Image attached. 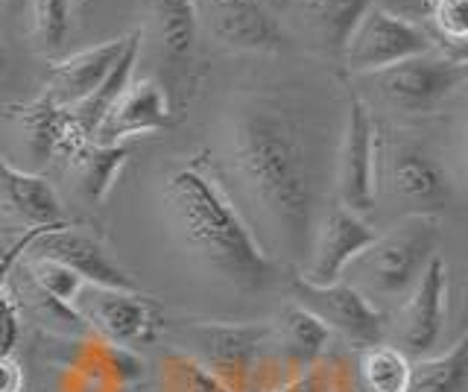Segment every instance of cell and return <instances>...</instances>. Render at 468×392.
<instances>
[{"mask_svg": "<svg viewBox=\"0 0 468 392\" xmlns=\"http://www.w3.org/2000/svg\"><path fill=\"white\" fill-rule=\"evenodd\" d=\"M229 162L290 258L314 240V173L296 121L272 103H252L231 118Z\"/></svg>", "mask_w": 468, "mask_h": 392, "instance_id": "cell-1", "label": "cell"}, {"mask_svg": "<svg viewBox=\"0 0 468 392\" xmlns=\"http://www.w3.org/2000/svg\"><path fill=\"white\" fill-rule=\"evenodd\" d=\"M165 206L176 238L219 279L240 290L267 287L278 267L234 208L214 167L197 153L165 179Z\"/></svg>", "mask_w": 468, "mask_h": 392, "instance_id": "cell-2", "label": "cell"}, {"mask_svg": "<svg viewBox=\"0 0 468 392\" xmlns=\"http://www.w3.org/2000/svg\"><path fill=\"white\" fill-rule=\"evenodd\" d=\"M439 220L431 214H407L351 260L348 284L366 299H401L416 287L419 275L436 255Z\"/></svg>", "mask_w": 468, "mask_h": 392, "instance_id": "cell-3", "label": "cell"}, {"mask_svg": "<svg viewBox=\"0 0 468 392\" xmlns=\"http://www.w3.org/2000/svg\"><path fill=\"white\" fill-rule=\"evenodd\" d=\"M179 334L187 345L182 352L197 357L219 377L229 392H252L263 366V352L272 343V325H231V323H190Z\"/></svg>", "mask_w": 468, "mask_h": 392, "instance_id": "cell-4", "label": "cell"}, {"mask_svg": "<svg viewBox=\"0 0 468 392\" xmlns=\"http://www.w3.org/2000/svg\"><path fill=\"white\" fill-rule=\"evenodd\" d=\"M384 103L407 114H428L465 82V59L442 50H428L395 62L384 70L366 74Z\"/></svg>", "mask_w": 468, "mask_h": 392, "instance_id": "cell-5", "label": "cell"}, {"mask_svg": "<svg viewBox=\"0 0 468 392\" xmlns=\"http://www.w3.org/2000/svg\"><path fill=\"white\" fill-rule=\"evenodd\" d=\"M428 50H436V41L421 24L375 4L351 30L343 48V59L351 74L366 77Z\"/></svg>", "mask_w": 468, "mask_h": 392, "instance_id": "cell-6", "label": "cell"}, {"mask_svg": "<svg viewBox=\"0 0 468 392\" xmlns=\"http://www.w3.org/2000/svg\"><path fill=\"white\" fill-rule=\"evenodd\" d=\"M73 311L80 313L85 328H94L100 334V340L123 348L153 343L158 331L165 328V313L141 290H112L85 284L77 302H73Z\"/></svg>", "mask_w": 468, "mask_h": 392, "instance_id": "cell-7", "label": "cell"}, {"mask_svg": "<svg viewBox=\"0 0 468 392\" xmlns=\"http://www.w3.org/2000/svg\"><path fill=\"white\" fill-rule=\"evenodd\" d=\"M375 179L384 182L389 196L401 202L407 214H431L448 208L451 202V179L436 158L421 150L419 143L392 141L387 150H378V173Z\"/></svg>", "mask_w": 468, "mask_h": 392, "instance_id": "cell-8", "label": "cell"}, {"mask_svg": "<svg viewBox=\"0 0 468 392\" xmlns=\"http://www.w3.org/2000/svg\"><path fill=\"white\" fill-rule=\"evenodd\" d=\"M292 299L299 308L311 311L328 331L343 334L357 348H369L384 343L387 323L375 304L360 296L348 281L311 284L304 279L292 281Z\"/></svg>", "mask_w": 468, "mask_h": 392, "instance_id": "cell-9", "label": "cell"}, {"mask_svg": "<svg viewBox=\"0 0 468 392\" xmlns=\"http://www.w3.org/2000/svg\"><path fill=\"white\" fill-rule=\"evenodd\" d=\"M448 316V264L433 255L395 316V348L407 357H428L442 340Z\"/></svg>", "mask_w": 468, "mask_h": 392, "instance_id": "cell-10", "label": "cell"}, {"mask_svg": "<svg viewBox=\"0 0 468 392\" xmlns=\"http://www.w3.org/2000/svg\"><path fill=\"white\" fill-rule=\"evenodd\" d=\"M378 123L372 121L363 100L348 94L346 132L340 147V167H336V191L343 208L355 214H369L378 196Z\"/></svg>", "mask_w": 468, "mask_h": 392, "instance_id": "cell-11", "label": "cell"}, {"mask_svg": "<svg viewBox=\"0 0 468 392\" xmlns=\"http://www.w3.org/2000/svg\"><path fill=\"white\" fill-rule=\"evenodd\" d=\"M27 255H38V258H50L73 270L85 284L94 287H112V290H138V284L129 279L126 270H121L109 258L106 246L94 238L91 231H85L80 226H53L48 231L29 243Z\"/></svg>", "mask_w": 468, "mask_h": 392, "instance_id": "cell-12", "label": "cell"}, {"mask_svg": "<svg viewBox=\"0 0 468 392\" xmlns=\"http://www.w3.org/2000/svg\"><path fill=\"white\" fill-rule=\"evenodd\" d=\"M378 231L363 220L360 214L348 208H334L322 226L314 231L311 240V264L302 275L311 284H334L343 279V272L366 246L375 240Z\"/></svg>", "mask_w": 468, "mask_h": 392, "instance_id": "cell-13", "label": "cell"}, {"mask_svg": "<svg viewBox=\"0 0 468 392\" xmlns=\"http://www.w3.org/2000/svg\"><path fill=\"white\" fill-rule=\"evenodd\" d=\"M173 106L167 91L155 79H138L132 82L117 100L114 109L102 118L94 141L100 143H123L126 138L153 135L161 129L173 126Z\"/></svg>", "mask_w": 468, "mask_h": 392, "instance_id": "cell-14", "label": "cell"}, {"mask_svg": "<svg viewBox=\"0 0 468 392\" xmlns=\"http://www.w3.org/2000/svg\"><path fill=\"white\" fill-rule=\"evenodd\" d=\"M290 24L322 53H340L375 0H282Z\"/></svg>", "mask_w": 468, "mask_h": 392, "instance_id": "cell-15", "label": "cell"}, {"mask_svg": "<svg viewBox=\"0 0 468 392\" xmlns=\"http://www.w3.org/2000/svg\"><path fill=\"white\" fill-rule=\"evenodd\" d=\"M126 48V36L123 38H112L102 41L97 48H88L80 53H70L65 59H58L50 65L48 77H44V94L50 103L73 109L80 106L82 100L91 94L97 85L106 79L112 65L117 62V56Z\"/></svg>", "mask_w": 468, "mask_h": 392, "instance_id": "cell-16", "label": "cell"}, {"mask_svg": "<svg viewBox=\"0 0 468 392\" xmlns=\"http://www.w3.org/2000/svg\"><path fill=\"white\" fill-rule=\"evenodd\" d=\"M214 36L231 50L275 53L284 33L261 0H214Z\"/></svg>", "mask_w": 468, "mask_h": 392, "instance_id": "cell-17", "label": "cell"}, {"mask_svg": "<svg viewBox=\"0 0 468 392\" xmlns=\"http://www.w3.org/2000/svg\"><path fill=\"white\" fill-rule=\"evenodd\" d=\"M0 196H4L6 211L29 228H50L65 223L62 202H58L53 185L38 173L9 164L4 155H0Z\"/></svg>", "mask_w": 468, "mask_h": 392, "instance_id": "cell-18", "label": "cell"}, {"mask_svg": "<svg viewBox=\"0 0 468 392\" xmlns=\"http://www.w3.org/2000/svg\"><path fill=\"white\" fill-rule=\"evenodd\" d=\"M12 111L24 126L29 153H33L36 164L50 162V158H65L80 141L88 138L77 126V121H73L70 109L50 103L48 97H38L36 103L12 109Z\"/></svg>", "mask_w": 468, "mask_h": 392, "instance_id": "cell-19", "label": "cell"}, {"mask_svg": "<svg viewBox=\"0 0 468 392\" xmlns=\"http://www.w3.org/2000/svg\"><path fill=\"white\" fill-rule=\"evenodd\" d=\"M132 155V143H100L94 138H85L73 147L62 162L68 164V173L73 176L77 191L91 202V206H102L112 187L121 176L123 164Z\"/></svg>", "mask_w": 468, "mask_h": 392, "instance_id": "cell-20", "label": "cell"}, {"mask_svg": "<svg viewBox=\"0 0 468 392\" xmlns=\"http://www.w3.org/2000/svg\"><path fill=\"white\" fill-rule=\"evenodd\" d=\"M272 340L282 348V357L292 372H304L322 363L331 343V331L319 319L299 308L296 302L287 304L278 316V325H272Z\"/></svg>", "mask_w": 468, "mask_h": 392, "instance_id": "cell-21", "label": "cell"}, {"mask_svg": "<svg viewBox=\"0 0 468 392\" xmlns=\"http://www.w3.org/2000/svg\"><path fill=\"white\" fill-rule=\"evenodd\" d=\"M138 53H141V33H129L126 36V48L117 56V62L112 65V70L106 74L97 89L88 94L80 106H73L70 114L77 126L88 138L97 135V129L102 123V118L114 109L117 100L123 97V91L132 85V77H135V65H138Z\"/></svg>", "mask_w": 468, "mask_h": 392, "instance_id": "cell-22", "label": "cell"}, {"mask_svg": "<svg viewBox=\"0 0 468 392\" xmlns=\"http://www.w3.org/2000/svg\"><path fill=\"white\" fill-rule=\"evenodd\" d=\"M468 377V337L442 355L419 357L410 372V392H463Z\"/></svg>", "mask_w": 468, "mask_h": 392, "instance_id": "cell-23", "label": "cell"}, {"mask_svg": "<svg viewBox=\"0 0 468 392\" xmlns=\"http://www.w3.org/2000/svg\"><path fill=\"white\" fill-rule=\"evenodd\" d=\"M413 363L395 345H369L360 352L357 375L363 392H410Z\"/></svg>", "mask_w": 468, "mask_h": 392, "instance_id": "cell-24", "label": "cell"}, {"mask_svg": "<svg viewBox=\"0 0 468 392\" xmlns=\"http://www.w3.org/2000/svg\"><path fill=\"white\" fill-rule=\"evenodd\" d=\"M155 21H158L161 48L167 50V56H173V59L190 56L199 26L194 0H155Z\"/></svg>", "mask_w": 468, "mask_h": 392, "instance_id": "cell-25", "label": "cell"}, {"mask_svg": "<svg viewBox=\"0 0 468 392\" xmlns=\"http://www.w3.org/2000/svg\"><path fill=\"white\" fill-rule=\"evenodd\" d=\"M41 231H48V228H27L24 238L6 246L4 255H0V355H12L15 340H18V302H15L9 275L15 272L18 260L27 255L29 243H33Z\"/></svg>", "mask_w": 468, "mask_h": 392, "instance_id": "cell-26", "label": "cell"}, {"mask_svg": "<svg viewBox=\"0 0 468 392\" xmlns=\"http://www.w3.org/2000/svg\"><path fill=\"white\" fill-rule=\"evenodd\" d=\"M158 392H229V389L197 357H190L176 345L167 348L165 357L158 360Z\"/></svg>", "mask_w": 468, "mask_h": 392, "instance_id": "cell-27", "label": "cell"}, {"mask_svg": "<svg viewBox=\"0 0 468 392\" xmlns=\"http://www.w3.org/2000/svg\"><path fill=\"white\" fill-rule=\"evenodd\" d=\"M428 36L442 41V50L451 56L465 59V38H468V18H465V0H428Z\"/></svg>", "mask_w": 468, "mask_h": 392, "instance_id": "cell-28", "label": "cell"}, {"mask_svg": "<svg viewBox=\"0 0 468 392\" xmlns=\"http://www.w3.org/2000/svg\"><path fill=\"white\" fill-rule=\"evenodd\" d=\"M33 4V38L41 53H56L70 30V0H29Z\"/></svg>", "mask_w": 468, "mask_h": 392, "instance_id": "cell-29", "label": "cell"}, {"mask_svg": "<svg viewBox=\"0 0 468 392\" xmlns=\"http://www.w3.org/2000/svg\"><path fill=\"white\" fill-rule=\"evenodd\" d=\"M27 275L44 290V293L53 296L56 302L68 304V308H73V302H77L80 290L85 287V281L73 270H68L65 264H58V260L38 258V255H29Z\"/></svg>", "mask_w": 468, "mask_h": 392, "instance_id": "cell-30", "label": "cell"}, {"mask_svg": "<svg viewBox=\"0 0 468 392\" xmlns=\"http://www.w3.org/2000/svg\"><path fill=\"white\" fill-rule=\"evenodd\" d=\"M331 384H334V366H322V363H316V366L292 375L284 384H275L263 392H331Z\"/></svg>", "mask_w": 468, "mask_h": 392, "instance_id": "cell-31", "label": "cell"}, {"mask_svg": "<svg viewBox=\"0 0 468 392\" xmlns=\"http://www.w3.org/2000/svg\"><path fill=\"white\" fill-rule=\"evenodd\" d=\"M0 392H24V372L12 355H0Z\"/></svg>", "mask_w": 468, "mask_h": 392, "instance_id": "cell-32", "label": "cell"}, {"mask_svg": "<svg viewBox=\"0 0 468 392\" xmlns=\"http://www.w3.org/2000/svg\"><path fill=\"white\" fill-rule=\"evenodd\" d=\"M331 392H357L355 381L343 372V369H334V384H331Z\"/></svg>", "mask_w": 468, "mask_h": 392, "instance_id": "cell-33", "label": "cell"}, {"mask_svg": "<svg viewBox=\"0 0 468 392\" xmlns=\"http://www.w3.org/2000/svg\"><path fill=\"white\" fill-rule=\"evenodd\" d=\"M29 4V0H0V12L9 18H15L18 12H24V6Z\"/></svg>", "mask_w": 468, "mask_h": 392, "instance_id": "cell-34", "label": "cell"}, {"mask_svg": "<svg viewBox=\"0 0 468 392\" xmlns=\"http://www.w3.org/2000/svg\"><path fill=\"white\" fill-rule=\"evenodd\" d=\"M4 74H6V53L0 48V79H4Z\"/></svg>", "mask_w": 468, "mask_h": 392, "instance_id": "cell-35", "label": "cell"}, {"mask_svg": "<svg viewBox=\"0 0 468 392\" xmlns=\"http://www.w3.org/2000/svg\"><path fill=\"white\" fill-rule=\"evenodd\" d=\"M70 4H85V0H70Z\"/></svg>", "mask_w": 468, "mask_h": 392, "instance_id": "cell-36", "label": "cell"}, {"mask_svg": "<svg viewBox=\"0 0 468 392\" xmlns=\"http://www.w3.org/2000/svg\"><path fill=\"white\" fill-rule=\"evenodd\" d=\"M272 4H282V0H272Z\"/></svg>", "mask_w": 468, "mask_h": 392, "instance_id": "cell-37", "label": "cell"}, {"mask_svg": "<svg viewBox=\"0 0 468 392\" xmlns=\"http://www.w3.org/2000/svg\"><path fill=\"white\" fill-rule=\"evenodd\" d=\"M0 255H4V246H0Z\"/></svg>", "mask_w": 468, "mask_h": 392, "instance_id": "cell-38", "label": "cell"}]
</instances>
